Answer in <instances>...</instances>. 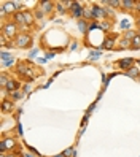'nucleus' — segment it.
Returning <instances> with one entry per match:
<instances>
[{"instance_id": "6", "label": "nucleus", "mask_w": 140, "mask_h": 157, "mask_svg": "<svg viewBox=\"0 0 140 157\" xmlns=\"http://www.w3.org/2000/svg\"><path fill=\"white\" fill-rule=\"evenodd\" d=\"M16 3H13V2H8V3H5L3 5V10H5V13L7 11H14V8H18V7H14Z\"/></svg>"}, {"instance_id": "20", "label": "nucleus", "mask_w": 140, "mask_h": 157, "mask_svg": "<svg viewBox=\"0 0 140 157\" xmlns=\"http://www.w3.org/2000/svg\"><path fill=\"white\" fill-rule=\"evenodd\" d=\"M24 17H26V22H32V16L29 13H24Z\"/></svg>"}, {"instance_id": "18", "label": "nucleus", "mask_w": 140, "mask_h": 157, "mask_svg": "<svg viewBox=\"0 0 140 157\" xmlns=\"http://www.w3.org/2000/svg\"><path fill=\"white\" fill-rule=\"evenodd\" d=\"M80 30H81V32H86V24H85V21H80Z\"/></svg>"}, {"instance_id": "30", "label": "nucleus", "mask_w": 140, "mask_h": 157, "mask_svg": "<svg viewBox=\"0 0 140 157\" xmlns=\"http://www.w3.org/2000/svg\"><path fill=\"white\" fill-rule=\"evenodd\" d=\"M138 35H140V30H138Z\"/></svg>"}, {"instance_id": "25", "label": "nucleus", "mask_w": 140, "mask_h": 157, "mask_svg": "<svg viewBox=\"0 0 140 157\" xmlns=\"http://www.w3.org/2000/svg\"><path fill=\"white\" fill-rule=\"evenodd\" d=\"M13 97H14V99H21V94H19V92H14Z\"/></svg>"}, {"instance_id": "16", "label": "nucleus", "mask_w": 140, "mask_h": 157, "mask_svg": "<svg viewBox=\"0 0 140 157\" xmlns=\"http://www.w3.org/2000/svg\"><path fill=\"white\" fill-rule=\"evenodd\" d=\"M43 8H45V11H51L53 3H51V2H43Z\"/></svg>"}, {"instance_id": "3", "label": "nucleus", "mask_w": 140, "mask_h": 157, "mask_svg": "<svg viewBox=\"0 0 140 157\" xmlns=\"http://www.w3.org/2000/svg\"><path fill=\"white\" fill-rule=\"evenodd\" d=\"M3 30H5L7 35H14V32H16V26H14V24H7V26L3 27Z\"/></svg>"}, {"instance_id": "24", "label": "nucleus", "mask_w": 140, "mask_h": 157, "mask_svg": "<svg viewBox=\"0 0 140 157\" xmlns=\"http://www.w3.org/2000/svg\"><path fill=\"white\" fill-rule=\"evenodd\" d=\"M100 27H102V29H104V30H107V29H108V27H110V26H108V24H107V22H104V24H100Z\"/></svg>"}, {"instance_id": "4", "label": "nucleus", "mask_w": 140, "mask_h": 157, "mask_svg": "<svg viewBox=\"0 0 140 157\" xmlns=\"http://www.w3.org/2000/svg\"><path fill=\"white\" fill-rule=\"evenodd\" d=\"M132 65V59H123V61H119V67L121 68H131Z\"/></svg>"}, {"instance_id": "27", "label": "nucleus", "mask_w": 140, "mask_h": 157, "mask_svg": "<svg viewBox=\"0 0 140 157\" xmlns=\"http://www.w3.org/2000/svg\"><path fill=\"white\" fill-rule=\"evenodd\" d=\"M56 157H64V154H59V155H56Z\"/></svg>"}, {"instance_id": "13", "label": "nucleus", "mask_w": 140, "mask_h": 157, "mask_svg": "<svg viewBox=\"0 0 140 157\" xmlns=\"http://www.w3.org/2000/svg\"><path fill=\"white\" fill-rule=\"evenodd\" d=\"M121 5H124L126 8H132V7H134L135 3L132 2V0H124V2H121Z\"/></svg>"}, {"instance_id": "15", "label": "nucleus", "mask_w": 140, "mask_h": 157, "mask_svg": "<svg viewBox=\"0 0 140 157\" xmlns=\"http://www.w3.org/2000/svg\"><path fill=\"white\" fill-rule=\"evenodd\" d=\"M104 46H105V48H108V49H110V48H111V46H113V40H111V38H107V40H105V41H104Z\"/></svg>"}, {"instance_id": "29", "label": "nucleus", "mask_w": 140, "mask_h": 157, "mask_svg": "<svg viewBox=\"0 0 140 157\" xmlns=\"http://www.w3.org/2000/svg\"><path fill=\"white\" fill-rule=\"evenodd\" d=\"M137 7H138V8H140V3H138V5H137Z\"/></svg>"}, {"instance_id": "1", "label": "nucleus", "mask_w": 140, "mask_h": 157, "mask_svg": "<svg viewBox=\"0 0 140 157\" xmlns=\"http://www.w3.org/2000/svg\"><path fill=\"white\" fill-rule=\"evenodd\" d=\"M30 43V37L29 35H18V38H16V45L18 46H27Z\"/></svg>"}, {"instance_id": "14", "label": "nucleus", "mask_w": 140, "mask_h": 157, "mask_svg": "<svg viewBox=\"0 0 140 157\" xmlns=\"http://www.w3.org/2000/svg\"><path fill=\"white\" fill-rule=\"evenodd\" d=\"M2 106H3V110H5V111H10V110L13 108V105H11L10 102H7V100H5V102L2 103Z\"/></svg>"}, {"instance_id": "26", "label": "nucleus", "mask_w": 140, "mask_h": 157, "mask_svg": "<svg viewBox=\"0 0 140 157\" xmlns=\"http://www.w3.org/2000/svg\"><path fill=\"white\" fill-rule=\"evenodd\" d=\"M127 37H129V38H134L135 35H134V32H127Z\"/></svg>"}, {"instance_id": "10", "label": "nucleus", "mask_w": 140, "mask_h": 157, "mask_svg": "<svg viewBox=\"0 0 140 157\" xmlns=\"http://www.w3.org/2000/svg\"><path fill=\"white\" fill-rule=\"evenodd\" d=\"M62 154H64V157H72V155L75 154V149H73V148H69V149H65Z\"/></svg>"}, {"instance_id": "11", "label": "nucleus", "mask_w": 140, "mask_h": 157, "mask_svg": "<svg viewBox=\"0 0 140 157\" xmlns=\"http://www.w3.org/2000/svg\"><path fill=\"white\" fill-rule=\"evenodd\" d=\"M127 75H129V76H132V78H135V76H138V70H137V68H129Z\"/></svg>"}, {"instance_id": "28", "label": "nucleus", "mask_w": 140, "mask_h": 157, "mask_svg": "<svg viewBox=\"0 0 140 157\" xmlns=\"http://www.w3.org/2000/svg\"><path fill=\"white\" fill-rule=\"evenodd\" d=\"M138 24H140V17H138Z\"/></svg>"}, {"instance_id": "7", "label": "nucleus", "mask_w": 140, "mask_h": 157, "mask_svg": "<svg viewBox=\"0 0 140 157\" xmlns=\"http://www.w3.org/2000/svg\"><path fill=\"white\" fill-rule=\"evenodd\" d=\"M14 21H16V22H24V21H26L24 13H16V14H14Z\"/></svg>"}, {"instance_id": "12", "label": "nucleus", "mask_w": 140, "mask_h": 157, "mask_svg": "<svg viewBox=\"0 0 140 157\" xmlns=\"http://www.w3.org/2000/svg\"><path fill=\"white\" fill-rule=\"evenodd\" d=\"M16 87H18V83L8 81V84H7V89H8V90H13V89H16Z\"/></svg>"}, {"instance_id": "21", "label": "nucleus", "mask_w": 140, "mask_h": 157, "mask_svg": "<svg viewBox=\"0 0 140 157\" xmlns=\"http://www.w3.org/2000/svg\"><path fill=\"white\" fill-rule=\"evenodd\" d=\"M0 81H2V86H7V84H8V83H7V76H5V75H2Z\"/></svg>"}, {"instance_id": "9", "label": "nucleus", "mask_w": 140, "mask_h": 157, "mask_svg": "<svg viewBox=\"0 0 140 157\" xmlns=\"http://www.w3.org/2000/svg\"><path fill=\"white\" fill-rule=\"evenodd\" d=\"M132 45H134V48H140V35H135L132 38Z\"/></svg>"}, {"instance_id": "2", "label": "nucleus", "mask_w": 140, "mask_h": 157, "mask_svg": "<svg viewBox=\"0 0 140 157\" xmlns=\"http://www.w3.org/2000/svg\"><path fill=\"white\" fill-rule=\"evenodd\" d=\"M13 146H14V141H13V140H3L0 148H2V152H3L5 149H11Z\"/></svg>"}, {"instance_id": "17", "label": "nucleus", "mask_w": 140, "mask_h": 157, "mask_svg": "<svg viewBox=\"0 0 140 157\" xmlns=\"http://www.w3.org/2000/svg\"><path fill=\"white\" fill-rule=\"evenodd\" d=\"M89 56H91V59H92V61H96V59H97L99 56H100V51H92Z\"/></svg>"}, {"instance_id": "23", "label": "nucleus", "mask_w": 140, "mask_h": 157, "mask_svg": "<svg viewBox=\"0 0 140 157\" xmlns=\"http://www.w3.org/2000/svg\"><path fill=\"white\" fill-rule=\"evenodd\" d=\"M83 13H85V16H86V17H91V16L94 14V13H91V11H88V10H85Z\"/></svg>"}, {"instance_id": "19", "label": "nucleus", "mask_w": 140, "mask_h": 157, "mask_svg": "<svg viewBox=\"0 0 140 157\" xmlns=\"http://www.w3.org/2000/svg\"><path fill=\"white\" fill-rule=\"evenodd\" d=\"M2 61L5 62V61H10V54L8 52H2Z\"/></svg>"}, {"instance_id": "5", "label": "nucleus", "mask_w": 140, "mask_h": 157, "mask_svg": "<svg viewBox=\"0 0 140 157\" xmlns=\"http://www.w3.org/2000/svg\"><path fill=\"white\" fill-rule=\"evenodd\" d=\"M72 11H73L75 16H80V14H81V7H80V3H73V5H72Z\"/></svg>"}, {"instance_id": "8", "label": "nucleus", "mask_w": 140, "mask_h": 157, "mask_svg": "<svg viewBox=\"0 0 140 157\" xmlns=\"http://www.w3.org/2000/svg\"><path fill=\"white\" fill-rule=\"evenodd\" d=\"M94 16H96V17L104 16V10H102V8H99V7H94Z\"/></svg>"}, {"instance_id": "22", "label": "nucleus", "mask_w": 140, "mask_h": 157, "mask_svg": "<svg viewBox=\"0 0 140 157\" xmlns=\"http://www.w3.org/2000/svg\"><path fill=\"white\" fill-rule=\"evenodd\" d=\"M11 64H13V59H10V61H5V62H3V65H5V67H10Z\"/></svg>"}]
</instances>
